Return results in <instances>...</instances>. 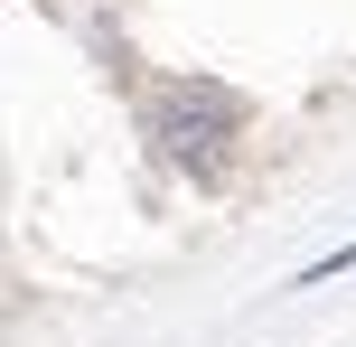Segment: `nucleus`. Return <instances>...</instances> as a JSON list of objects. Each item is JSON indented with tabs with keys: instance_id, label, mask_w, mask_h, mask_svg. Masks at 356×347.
<instances>
[{
	"instance_id": "f257e3e1",
	"label": "nucleus",
	"mask_w": 356,
	"mask_h": 347,
	"mask_svg": "<svg viewBox=\"0 0 356 347\" xmlns=\"http://www.w3.org/2000/svg\"><path fill=\"white\" fill-rule=\"evenodd\" d=\"M234 131H244V94L207 85V75H188V85H169L160 104H150V141H160V160L188 169V179H216V169H225Z\"/></svg>"
},
{
	"instance_id": "f03ea898",
	"label": "nucleus",
	"mask_w": 356,
	"mask_h": 347,
	"mask_svg": "<svg viewBox=\"0 0 356 347\" xmlns=\"http://www.w3.org/2000/svg\"><path fill=\"white\" fill-rule=\"evenodd\" d=\"M347 263H356V244H338V254H319V263H309V273H300V291H319V282H338Z\"/></svg>"
}]
</instances>
